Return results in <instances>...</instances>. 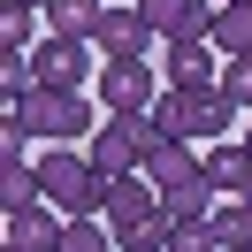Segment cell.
Returning a JSON list of instances; mask_svg holds the SVG:
<instances>
[{"instance_id":"6da1fadb","label":"cell","mask_w":252,"mask_h":252,"mask_svg":"<svg viewBox=\"0 0 252 252\" xmlns=\"http://www.w3.org/2000/svg\"><path fill=\"white\" fill-rule=\"evenodd\" d=\"M38 191H46L54 206H62L69 221H92V214H107V176L92 168V153H69V145H46L38 153Z\"/></svg>"},{"instance_id":"7a4b0ae2","label":"cell","mask_w":252,"mask_h":252,"mask_svg":"<svg viewBox=\"0 0 252 252\" xmlns=\"http://www.w3.org/2000/svg\"><path fill=\"white\" fill-rule=\"evenodd\" d=\"M153 130L160 138H206V145H221V130H237V99L229 92H168V84H160Z\"/></svg>"},{"instance_id":"3957f363","label":"cell","mask_w":252,"mask_h":252,"mask_svg":"<svg viewBox=\"0 0 252 252\" xmlns=\"http://www.w3.org/2000/svg\"><path fill=\"white\" fill-rule=\"evenodd\" d=\"M153 115H107V123L92 130V168L107 176V184H123V176H145V153H153Z\"/></svg>"},{"instance_id":"277c9868","label":"cell","mask_w":252,"mask_h":252,"mask_svg":"<svg viewBox=\"0 0 252 252\" xmlns=\"http://www.w3.org/2000/svg\"><path fill=\"white\" fill-rule=\"evenodd\" d=\"M23 123H31V138L69 145V138L92 130V99H84V92H31V99H23Z\"/></svg>"},{"instance_id":"5b68a950","label":"cell","mask_w":252,"mask_h":252,"mask_svg":"<svg viewBox=\"0 0 252 252\" xmlns=\"http://www.w3.org/2000/svg\"><path fill=\"white\" fill-rule=\"evenodd\" d=\"M38 92H84V69H92V46L84 38H38L31 46Z\"/></svg>"},{"instance_id":"8992f818","label":"cell","mask_w":252,"mask_h":252,"mask_svg":"<svg viewBox=\"0 0 252 252\" xmlns=\"http://www.w3.org/2000/svg\"><path fill=\"white\" fill-rule=\"evenodd\" d=\"M99 99H107V115H153V62H107L99 69Z\"/></svg>"},{"instance_id":"52a82bcc","label":"cell","mask_w":252,"mask_h":252,"mask_svg":"<svg viewBox=\"0 0 252 252\" xmlns=\"http://www.w3.org/2000/svg\"><path fill=\"white\" fill-rule=\"evenodd\" d=\"M145 16H153L160 46H191V38H214V8L206 0H138Z\"/></svg>"},{"instance_id":"ba28073f","label":"cell","mask_w":252,"mask_h":252,"mask_svg":"<svg viewBox=\"0 0 252 252\" xmlns=\"http://www.w3.org/2000/svg\"><path fill=\"white\" fill-rule=\"evenodd\" d=\"M153 16L145 8H107V23H99V54L107 62H145V46H153Z\"/></svg>"},{"instance_id":"9c48e42d","label":"cell","mask_w":252,"mask_h":252,"mask_svg":"<svg viewBox=\"0 0 252 252\" xmlns=\"http://www.w3.org/2000/svg\"><path fill=\"white\" fill-rule=\"evenodd\" d=\"M214 38H191V46H168V92H221V69H214Z\"/></svg>"},{"instance_id":"30bf717a","label":"cell","mask_w":252,"mask_h":252,"mask_svg":"<svg viewBox=\"0 0 252 252\" xmlns=\"http://www.w3.org/2000/svg\"><path fill=\"white\" fill-rule=\"evenodd\" d=\"M62 229H69V214L54 199H38L23 214H8V252H62Z\"/></svg>"},{"instance_id":"8fae6325","label":"cell","mask_w":252,"mask_h":252,"mask_svg":"<svg viewBox=\"0 0 252 252\" xmlns=\"http://www.w3.org/2000/svg\"><path fill=\"white\" fill-rule=\"evenodd\" d=\"M153 214H160V191L145 184V176H123V184L107 191V229H115V245H123L130 229H145Z\"/></svg>"},{"instance_id":"7c38bea8","label":"cell","mask_w":252,"mask_h":252,"mask_svg":"<svg viewBox=\"0 0 252 252\" xmlns=\"http://www.w3.org/2000/svg\"><path fill=\"white\" fill-rule=\"evenodd\" d=\"M199 168H206V153H191V138H153V153H145V184H153V191L191 184Z\"/></svg>"},{"instance_id":"4fadbf2b","label":"cell","mask_w":252,"mask_h":252,"mask_svg":"<svg viewBox=\"0 0 252 252\" xmlns=\"http://www.w3.org/2000/svg\"><path fill=\"white\" fill-rule=\"evenodd\" d=\"M46 23H54V38H84L92 46L99 23H107V8L99 0H46Z\"/></svg>"},{"instance_id":"5bb4252c","label":"cell","mask_w":252,"mask_h":252,"mask_svg":"<svg viewBox=\"0 0 252 252\" xmlns=\"http://www.w3.org/2000/svg\"><path fill=\"white\" fill-rule=\"evenodd\" d=\"M160 206H168V221H176V229H191V221H206V214H214V184H206V168L199 176H191V184H176V191H160Z\"/></svg>"},{"instance_id":"9a60e30c","label":"cell","mask_w":252,"mask_h":252,"mask_svg":"<svg viewBox=\"0 0 252 252\" xmlns=\"http://www.w3.org/2000/svg\"><path fill=\"white\" fill-rule=\"evenodd\" d=\"M206 237H214V252H252V206L221 199L214 214H206Z\"/></svg>"},{"instance_id":"2e32d148","label":"cell","mask_w":252,"mask_h":252,"mask_svg":"<svg viewBox=\"0 0 252 252\" xmlns=\"http://www.w3.org/2000/svg\"><path fill=\"white\" fill-rule=\"evenodd\" d=\"M206 184L237 199V191L252 184V153H245V145H206Z\"/></svg>"},{"instance_id":"e0dca14e","label":"cell","mask_w":252,"mask_h":252,"mask_svg":"<svg viewBox=\"0 0 252 252\" xmlns=\"http://www.w3.org/2000/svg\"><path fill=\"white\" fill-rule=\"evenodd\" d=\"M214 46H221V62L252 54V0H229V8H214Z\"/></svg>"},{"instance_id":"ac0fdd59","label":"cell","mask_w":252,"mask_h":252,"mask_svg":"<svg viewBox=\"0 0 252 252\" xmlns=\"http://www.w3.org/2000/svg\"><path fill=\"white\" fill-rule=\"evenodd\" d=\"M31 16H46V8H31V0H8V8H0V46L31 54Z\"/></svg>"},{"instance_id":"d6986e66","label":"cell","mask_w":252,"mask_h":252,"mask_svg":"<svg viewBox=\"0 0 252 252\" xmlns=\"http://www.w3.org/2000/svg\"><path fill=\"white\" fill-rule=\"evenodd\" d=\"M62 252H123V245H115V229H99V221H69Z\"/></svg>"},{"instance_id":"ffe728a7","label":"cell","mask_w":252,"mask_h":252,"mask_svg":"<svg viewBox=\"0 0 252 252\" xmlns=\"http://www.w3.org/2000/svg\"><path fill=\"white\" fill-rule=\"evenodd\" d=\"M221 92H229L237 107H252V54H237V62H221Z\"/></svg>"},{"instance_id":"44dd1931","label":"cell","mask_w":252,"mask_h":252,"mask_svg":"<svg viewBox=\"0 0 252 252\" xmlns=\"http://www.w3.org/2000/svg\"><path fill=\"white\" fill-rule=\"evenodd\" d=\"M237 145H245V153H252V123H245V138H237Z\"/></svg>"},{"instance_id":"7402d4cb","label":"cell","mask_w":252,"mask_h":252,"mask_svg":"<svg viewBox=\"0 0 252 252\" xmlns=\"http://www.w3.org/2000/svg\"><path fill=\"white\" fill-rule=\"evenodd\" d=\"M237 199H245V206H252V184H245V191H237Z\"/></svg>"},{"instance_id":"603a6c76","label":"cell","mask_w":252,"mask_h":252,"mask_svg":"<svg viewBox=\"0 0 252 252\" xmlns=\"http://www.w3.org/2000/svg\"><path fill=\"white\" fill-rule=\"evenodd\" d=\"M31 8H46V0H31Z\"/></svg>"},{"instance_id":"cb8c5ba5","label":"cell","mask_w":252,"mask_h":252,"mask_svg":"<svg viewBox=\"0 0 252 252\" xmlns=\"http://www.w3.org/2000/svg\"><path fill=\"white\" fill-rule=\"evenodd\" d=\"M221 8H229V0H221Z\"/></svg>"}]
</instances>
